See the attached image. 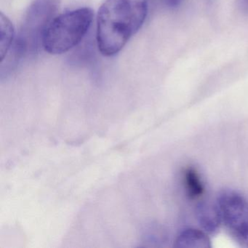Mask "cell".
<instances>
[{
	"label": "cell",
	"mask_w": 248,
	"mask_h": 248,
	"mask_svg": "<svg viewBox=\"0 0 248 248\" xmlns=\"http://www.w3.org/2000/svg\"><path fill=\"white\" fill-rule=\"evenodd\" d=\"M239 5L242 12L248 14V0H239Z\"/></svg>",
	"instance_id": "obj_10"
},
{
	"label": "cell",
	"mask_w": 248,
	"mask_h": 248,
	"mask_svg": "<svg viewBox=\"0 0 248 248\" xmlns=\"http://www.w3.org/2000/svg\"><path fill=\"white\" fill-rule=\"evenodd\" d=\"M197 220L204 232L213 233L217 232L221 223L217 206L210 203H200L196 207Z\"/></svg>",
	"instance_id": "obj_5"
},
{
	"label": "cell",
	"mask_w": 248,
	"mask_h": 248,
	"mask_svg": "<svg viewBox=\"0 0 248 248\" xmlns=\"http://www.w3.org/2000/svg\"><path fill=\"white\" fill-rule=\"evenodd\" d=\"M182 2L183 0H165V3L171 8H177Z\"/></svg>",
	"instance_id": "obj_9"
},
{
	"label": "cell",
	"mask_w": 248,
	"mask_h": 248,
	"mask_svg": "<svg viewBox=\"0 0 248 248\" xmlns=\"http://www.w3.org/2000/svg\"><path fill=\"white\" fill-rule=\"evenodd\" d=\"M93 19L90 8H79L52 20L43 34L42 45L52 55L66 53L83 40Z\"/></svg>",
	"instance_id": "obj_2"
},
{
	"label": "cell",
	"mask_w": 248,
	"mask_h": 248,
	"mask_svg": "<svg viewBox=\"0 0 248 248\" xmlns=\"http://www.w3.org/2000/svg\"><path fill=\"white\" fill-rule=\"evenodd\" d=\"M147 0H107L97 20V43L105 56L117 54L144 23Z\"/></svg>",
	"instance_id": "obj_1"
},
{
	"label": "cell",
	"mask_w": 248,
	"mask_h": 248,
	"mask_svg": "<svg viewBox=\"0 0 248 248\" xmlns=\"http://www.w3.org/2000/svg\"><path fill=\"white\" fill-rule=\"evenodd\" d=\"M15 37V31L11 20L0 13V57L1 62L3 61L5 56L12 47L14 39Z\"/></svg>",
	"instance_id": "obj_7"
},
{
	"label": "cell",
	"mask_w": 248,
	"mask_h": 248,
	"mask_svg": "<svg viewBox=\"0 0 248 248\" xmlns=\"http://www.w3.org/2000/svg\"><path fill=\"white\" fill-rule=\"evenodd\" d=\"M184 182L187 195L191 200L200 198L204 193V186L194 168H188L184 171Z\"/></svg>",
	"instance_id": "obj_8"
},
{
	"label": "cell",
	"mask_w": 248,
	"mask_h": 248,
	"mask_svg": "<svg viewBox=\"0 0 248 248\" xmlns=\"http://www.w3.org/2000/svg\"><path fill=\"white\" fill-rule=\"evenodd\" d=\"M59 0H34L30 6L23 24L19 39L27 47V52L34 53L43 40L46 29L51 22Z\"/></svg>",
	"instance_id": "obj_4"
},
{
	"label": "cell",
	"mask_w": 248,
	"mask_h": 248,
	"mask_svg": "<svg viewBox=\"0 0 248 248\" xmlns=\"http://www.w3.org/2000/svg\"><path fill=\"white\" fill-rule=\"evenodd\" d=\"M175 248H210V239L204 232L197 229H189L181 232L175 242Z\"/></svg>",
	"instance_id": "obj_6"
},
{
	"label": "cell",
	"mask_w": 248,
	"mask_h": 248,
	"mask_svg": "<svg viewBox=\"0 0 248 248\" xmlns=\"http://www.w3.org/2000/svg\"><path fill=\"white\" fill-rule=\"evenodd\" d=\"M221 223L242 246L248 247V202L231 190L222 191L216 202Z\"/></svg>",
	"instance_id": "obj_3"
}]
</instances>
